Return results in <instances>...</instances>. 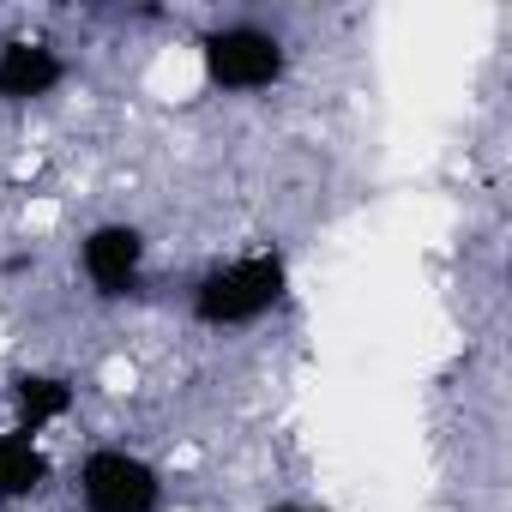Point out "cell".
<instances>
[{"instance_id": "7a4b0ae2", "label": "cell", "mask_w": 512, "mask_h": 512, "mask_svg": "<svg viewBox=\"0 0 512 512\" xmlns=\"http://www.w3.org/2000/svg\"><path fill=\"white\" fill-rule=\"evenodd\" d=\"M199 73L223 97H266L290 73V43L260 19H223L199 37Z\"/></svg>"}, {"instance_id": "6da1fadb", "label": "cell", "mask_w": 512, "mask_h": 512, "mask_svg": "<svg viewBox=\"0 0 512 512\" xmlns=\"http://www.w3.org/2000/svg\"><path fill=\"white\" fill-rule=\"evenodd\" d=\"M284 302H290V260L278 247H253V253H235V260L211 266L193 284L187 314L205 332H247L266 314H278Z\"/></svg>"}, {"instance_id": "ba28073f", "label": "cell", "mask_w": 512, "mask_h": 512, "mask_svg": "<svg viewBox=\"0 0 512 512\" xmlns=\"http://www.w3.org/2000/svg\"><path fill=\"white\" fill-rule=\"evenodd\" d=\"M266 512H338V506H314V500H278V506H266Z\"/></svg>"}, {"instance_id": "5b68a950", "label": "cell", "mask_w": 512, "mask_h": 512, "mask_svg": "<svg viewBox=\"0 0 512 512\" xmlns=\"http://www.w3.org/2000/svg\"><path fill=\"white\" fill-rule=\"evenodd\" d=\"M61 85H67V55L49 37H7L0 43V103L7 109L49 103Z\"/></svg>"}, {"instance_id": "52a82bcc", "label": "cell", "mask_w": 512, "mask_h": 512, "mask_svg": "<svg viewBox=\"0 0 512 512\" xmlns=\"http://www.w3.org/2000/svg\"><path fill=\"white\" fill-rule=\"evenodd\" d=\"M55 464L43 452V440L19 434V428H0V506H19V500H37L49 488Z\"/></svg>"}, {"instance_id": "8992f818", "label": "cell", "mask_w": 512, "mask_h": 512, "mask_svg": "<svg viewBox=\"0 0 512 512\" xmlns=\"http://www.w3.org/2000/svg\"><path fill=\"white\" fill-rule=\"evenodd\" d=\"M73 380L67 374H49V368H31V374H19L13 380V428L19 434H43V428H55V422H67L73 416Z\"/></svg>"}, {"instance_id": "3957f363", "label": "cell", "mask_w": 512, "mask_h": 512, "mask_svg": "<svg viewBox=\"0 0 512 512\" xmlns=\"http://www.w3.org/2000/svg\"><path fill=\"white\" fill-rule=\"evenodd\" d=\"M79 512H157L163 506V470L133 446H91L73 470Z\"/></svg>"}, {"instance_id": "277c9868", "label": "cell", "mask_w": 512, "mask_h": 512, "mask_svg": "<svg viewBox=\"0 0 512 512\" xmlns=\"http://www.w3.org/2000/svg\"><path fill=\"white\" fill-rule=\"evenodd\" d=\"M145 260H151L145 229H139V223H121V217L85 229V241H79V272H85L91 296H103V302H127V296H139V284H145Z\"/></svg>"}]
</instances>
